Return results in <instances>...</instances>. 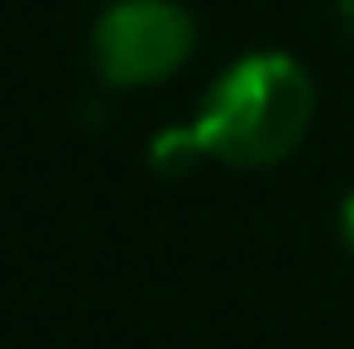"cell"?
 I'll return each mask as SVG.
<instances>
[{
    "mask_svg": "<svg viewBox=\"0 0 354 349\" xmlns=\"http://www.w3.org/2000/svg\"><path fill=\"white\" fill-rule=\"evenodd\" d=\"M196 53V19L182 0H111L91 24V67L115 91L177 77Z\"/></svg>",
    "mask_w": 354,
    "mask_h": 349,
    "instance_id": "2",
    "label": "cell"
},
{
    "mask_svg": "<svg viewBox=\"0 0 354 349\" xmlns=\"http://www.w3.org/2000/svg\"><path fill=\"white\" fill-rule=\"evenodd\" d=\"M316 82L311 72L278 48H259L235 58L201 96L196 115L187 120L206 163L259 173L292 158L311 134Z\"/></svg>",
    "mask_w": 354,
    "mask_h": 349,
    "instance_id": "1",
    "label": "cell"
},
{
    "mask_svg": "<svg viewBox=\"0 0 354 349\" xmlns=\"http://www.w3.org/2000/svg\"><path fill=\"white\" fill-rule=\"evenodd\" d=\"M340 29H345V39L354 48V0H340Z\"/></svg>",
    "mask_w": 354,
    "mask_h": 349,
    "instance_id": "5",
    "label": "cell"
},
{
    "mask_svg": "<svg viewBox=\"0 0 354 349\" xmlns=\"http://www.w3.org/2000/svg\"><path fill=\"white\" fill-rule=\"evenodd\" d=\"M335 230H340V244L354 254V187L345 191V201H340V216H335Z\"/></svg>",
    "mask_w": 354,
    "mask_h": 349,
    "instance_id": "4",
    "label": "cell"
},
{
    "mask_svg": "<svg viewBox=\"0 0 354 349\" xmlns=\"http://www.w3.org/2000/svg\"><path fill=\"white\" fill-rule=\"evenodd\" d=\"M196 163H206V158H201V149H196V139H192L187 124L163 129V134L149 144V168L163 173V177H182V173H192Z\"/></svg>",
    "mask_w": 354,
    "mask_h": 349,
    "instance_id": "3",
    "label": "cell"
}]
</instances>
